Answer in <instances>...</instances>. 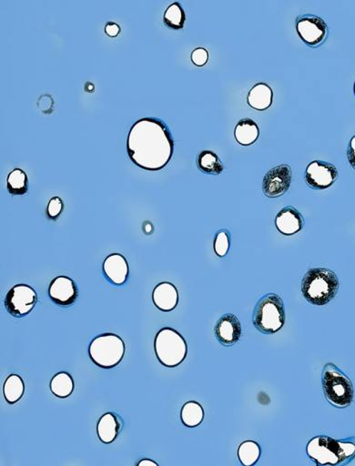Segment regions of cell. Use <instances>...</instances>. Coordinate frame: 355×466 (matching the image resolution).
I'll return each instance as SVG.
<instances>
[{"instance_id": "cell-1", "label": "cell", "mask_w": 355, "mask_h": 466, "mask_svg": "<svg viewBox=\"0 0 355 466\" xmlns=\"http://www.w3.org/2000/svg\"><path fill=\"white\" fill-rule=\"evenodd\" d=\"M127 151L132 162L147 171H160L170 162L174 142L168 126L156 118L138 120L129 129Z\"/></svg>"}, {"instance_id": "cell-2", "label": "cell", "mask_w": 355, "mask_h": 466, "mask_svg": "<svg viewBox=\"0 0 355 466\" xmlns=\"http://www.w3.org/2000/svg\"><path fill=\"white\" fill-rule=\"evenodd\" d=\"M307 454L320 466H345L355 457V437L336 440L317 436L309 442Z\"/></svg>"}, {"instance_id": "cell-3", "label": "cell", "mask_w": 355, "mask_h": 466, "mask_svg": "<svg viewBox=\"0 0 355 466\" xmlns=\"http://www.w3.org/2000/svg\"><path fill=\"white\" fill-rule=\"evenodd\" d=\"M339 286V279L333 270L313 268L302 279V293L309 304L322 306L334 300Z\"/></svg>"}, {"instance_id": "cell-4", "label": "cell", "mask_w": 355, "mask_h": 466, "mask_svg": "<svg viewBox=\"0 0 355 466\" xmlns=\"http://www.w3.org/2000/svg\"><path fill=\"white\" fill-rule=\"evenodd\" d=\"M256 330L264 335L279 332L285 324L284 304L280 295L268 293L256 304L253 315Z\"/></svg>"}, {"instance_id": "cell-5", "label": "cell", "mask_w": 355, "mask_h": 466, "mask_svg": "<svg viewBox=\"0 0 355 466\" xmlns=\"http://www.w3.org/2000/svg\"><path fill=\"white\" fill-rule=\"evenodd\" d=\"M322 384L326 399L334 407L343 409L353 402V382L336 365L325 364L322 370Z\"/></svg>"}, {"instance_id": "cell-6", "label": "cell", "mask_w": 355, "mask_h": 466, "mask_svg": "<svg viewBox=\"0 0 355 466\" xmlns=\"http://www.w3.org/2000/svg\"><path fill=\"white\" fill-rule=\"evenodd\" d=\"M154 349L158 362L166 367L178 366L187 356L185 340L172 328H163L157 333Z\"/></svg>"}, {"instance_id": "cell-7", "label": "cell", "mask_w": 355, "mask_h": 466, "mask_svg": "<svg viewBox=\"0 0 355 466\" xmlns=\"http://www.w3.org/2000/svg\"><path fill=\"white\" fill-rule=\"evenodd\" d=\"M89 356L98 366L111 369L117 366L125 355L122 339L112 333L98 336L89 345Z\"/></svg>"}, {"instance_id": "cell-8", "label": "cell", "mask_w": 355, "mask_h": 466, "mask_svg": "<svg viewBox=\"0 0 355 466\" xmlns=\"http://www.w3.org/2000/svg\"><path fill=\"white\" fill-rule=\"evenodd\" d=\"M296 30L300 39L311 48H318L327 39L328 26L325 20L313 14H304L296 19Z\"/></svg>"}, {"instance_id": "cell-9", "label": "cell", "mask_w": 355, "mask_h": 466, "mask_svg": "<svg viewBox=\"0 0 355 466\" xmlns=\"http://www.w3.org/2000/svg\"><path fill=\"white\" fill-rule=\"evenodd\" d=\"M37 295L33 287L17 284L11 288L5 299V308L13 317L27 316L37 304Z\"/></svg>"}, {"instance_id": "cell-10", "label": "cell", "mask_w": 355, "mask_h": 466, "mask_svg": "<svg viewBox=\"0 0 355 466\" xmlns=\"http://www.w3.org/2000/svg\"><path fill=\"white\" fill-rule=\"evenodd\" d=\"M293 172L290 165L281 164L271 169L262 181V192L271 198L282 197L290 189Z\"/></svg>"}, {"instance_id": "cell-11", "label": "cell", "mask_w": 355, "mask_h": 466, "mask_svg": "<svg viewBox=\"0 0 355 466\" xmlns=\"http://www.w3.org/2000/svg\"><path fill=\"white\" fill-rule=\"evenodd\" d=\"M338 177V169L334 164L321 160H314L309 164L304 176L307 185L317 191L334 185Z\"/></svg>"}, {"instance_id": "cell-12", "label": "cell", "mask_w": 355, "mask_h": 466, "mask_svg": "<svg viewBox=\"0 0 355 466\" xmlns=\"http://www.w3.org/2000/svg\"><path fill=\"white\" fill-rule=\"evenodd\" d=\"M242 324L238 317L233 313L222 315L216 324V339L222 346L232 347L239 342L242 335Z\"/></svg>"}, {"instance_id": "cell-13", "label": "cell", "mask_w": 355, "mask_h": 466, "mask_svg": "<svg viewBox=\"0 0 355 466\" xmlns=\"http://www.w3.org/2000/svg\"><path fill=\"white\" fill-rule=\"evenodd\" d=\"M48 295L53 303L60 306H69L77 300L79 290L72 279L60 276L51 281Z\"/></svg>"}, {"instance_id": "cell-14", "label": "cell", "mask_w": 355, "mask_h": 466, "mask_svg": "<svg viewBox=\"0 0 355 466\" xmlns=\"http://www.w3.org/2000/svg\"><path fill=\"white\" fill-rule=\"evenodd\" d=\"M275 225L282 234L291 236L302 231L304 220L298 209L294 207L287 206L277 214Z\"/></svg>"}, {"instance_id": "cell-15", "label": "cell", "mask_w": 355, "mask_h": 466, "mask_svg": "<svg viewBox=\"0 0 355 466\" xmlns=\"http://www.w3.org/2000/svg\"><path fill=\"white\" fill-rule=\"evenodd\" d=\"M103 270L106 277L117 286L125 283L129 275L128 263L122 255L118 253L107 257L103 263Z\"/></svg>"}, {"instance_id": "cell-16", "label": "cell", "mask_w": 355, "mask_h": 466, "mask_svg": "<svg viewBox=\"0 0 355 466\" xmlns=\"http://www.w3.org/2000/svg\"><path fill=\"white\" fill-rule=\"evenodd\" d=\"M152 301L155 306L163 312L174 310L179 303V293L172 283H161L155 287L152 292Z\"/></svg>"}, {"instance_id": "cell-17", "label": "cell", "mask_w": 355, "mask_h": 466, "mask_svg": "<svg viewBox=\"0 0 355 466\" xmlns=\"http://www.w3.org/2000/svg\"><path fill=\"white\" fill-rule=\"evenodd\" d=\"M122 420L116 413L104 414L98 422L97 427L98 436L100 441L104 444H111L114 442L122 429Z\"/></svg>"}, {"instance_id": "cell-18", "label": "cell", "mask_w": 355, "mask_h": 466, "mask_svg": "<svg viewBox=\"0 0 355 466\" xmlns=\"http://www.w3.org/2000/svg\"><path fill=\"white\" fill-rule=\"evenodd\" d=\"M273 92L265 83L256 84L248 94V104L257 111H265L273 103Z\"/></svg>"}, {"instance_id": "cell-19", "label": "cell", "mask_w": 355, "mask_h": 466, "mask_svg": "<svg viewBox=\"0 0 355 466\" xmlns=\"http://www.w3.org/2000/svg\"><path fill=\"white\" fill-rule=\"evenodd\" d=\"M235 136L241 145H252L260 136L259 127L252 119H242L236 126Z\"/></svg>"}, {"instance_id": "cell-20", "label": "cell", "mask_w": 355, "mask_h": 466, "mask_svg": "<svg viewBox=\"0 0 355 466\" xmlns=\"http://www.w3.org/2000/svg\"><path fill=\"white\" fill-rule=\"evenodd\" d=\"M197 165L199 169L206 174L220 175L224 171V165L220 158L210 151H203L199 154Z\"/></svg>"}, {"instance_id": "cell-21", "label": "cell", "mask_w": 355, "mask_h": 466, "mask_svg": "<svg viewBox=\"0 0 355 466\" xmlns=\"http://www.w3.org/2000/svg\"><path fill=\"white\" fill-rule=\"evenodd\" d=\"M3 392L8 404H13L19 402L25 392V384L21 377L17 375L8 376L3 386Z\"/></svg>"}, {"instance_id": "cell-22", "label": "cell", "mask_w": 355, "mask_h": 466, "mask_svg": "<svg viewBox=\"0 0 355 466\" xmlns=\"http://www.w3.org/2000/svg\"><path fill=\"white\" fill-rule=\"evenodd\" d=\"M51 390L59 398H67L74 390L73 379L68 373H57L51 380Z\"/></svg>"}, {"instance_id": "cell-23", "label": "cell", "mask_w": 355, "mask_h": 466, "mask_svg": "<svg viewBox=\"0 0 355 466\" xmlns=\"http://www.w3.org/2000/svg\"><path fill=\"white\" fill-rule=\"evenodd\" d=\"M181 421L187 427L193 428L201 424L204 418L203 407L196 402H189L181 409Z\"/></svg>"}, {"instance_id": "cell-24", "label": "cell", "mask_w": 355, "mask_h": 466, "mask_svg": "<svg viewBox=\"0 0 355 466\" xmlns=\"http://www.w3.org/2000/svg\"><path fill=\"white\" fill-rule=\"evenodd\" d=\"M163 20L164 23L172 30H181L184 27L186 15L181 3L174 2L170 4L164 12Z\"/></svg>"}, {"instance_id": "cell-25", "label": "cell", "mask_w": 355, "mask_h": 466, "mask_svg": "<svg viewBox=\"0 0 355 466\" xmlns=\"http://www.w3.org/2000/svg\"><path fill=\"white\" fill-rule=\"evenodd\" d=\"M8 191L11 195H24L28 191L27 174L20 169H15L8 174Z\"/></svg>"}, {"instance_id": "cell-26", "label": "cell", "mask_w": 355, "mask_h": 466, "mask_svg": "<svg viewBox=\"0 0 355 466\" xmlns=\"http://www.w3.org/2000/svg\"><path fill=\"white\" fill-rule=\"evenodd\" d=\"M261 449L258 444L253 441L242 442L238 449L239 461L244 466H253L258 461Z\"/></svg>"}, {"instance_id": "cell-27", "label": "cell", "mask_w": 355, "mask_h": 466, "mask_svg": "<svg viewBox=\"0 0 355 466\" xmlns=\"http://www.w3.org/2000/svg\"><path fill=\"white\" fill-rule=\"evenodd\" d=\"M230 246V233L227 230H221L216 233L215 239V252L219 257H224L229 252Z\"/></svg>"}, {"instance_id": "cell-28", "label": "cell", "mask_w": 355, "mask_h": 466, "mask_svg": "<svg viewBox=\"0 0 355 466\" xmlns=\"http://www.w3.org/2000/svg\"><path fill=\"white\" fill-rule=\"evenodd\" d=\"M63 203L60 197H53L48 204L47 214L51 220H56L62 214Z\"/></svg>"}, {"instance_id": "cell-29", "label": "cell", "mask_w": 355, "mask_h": 466, "mask_svg": "<svg viewBox=\"0 0 355 466\" xmlns=\"http://www.w3.org/2000/svg\"><path fill=\"white\" fill-rule=\"evenodd\" d=\"M208 59H209V54L208 51L203 48H195L192 53V60L196 66L201 67L206 64Z\"/></svg>"}, {"instance_id": "cell-30", "label": "cell", "mask_w": 355, "mask_h": 466, "mask_svg": "<svg viewBox=\"0 0 355 466\" xmlns=\"http://www.w3.org/2000/svg\"><path fill=\"white\" fill-rule=\"evenodd\" d=\"M54 102L50 95H43L37 102V106L43 113H51L53 109Z\"/></svg>"}, {"instance_id": "cell-31", "label": "cell", "mask_w": 355, "mask_h": 466, "mask_svg": "<svg viewBox=\"0 0 355 466\" xmlns=\"http://www.w3.org/2000/svg\"><path fill=\"white\" fill-rule=\"evenodd\" d=\"M348 162L355 171V136L352 138L347 149Z\"/></svg>"}, {"instance_id": "cell-32", "label": "cell", "mask_w": 355, "mask_h": 466, "mask_svg": "<svg viewBox=\"0 0 355 466\" xmlns=\"http://www.w3.org/2000/svg\"><path fill=\"white\" fill-rule=\"evenodd\" d=\"M105 32L106 34H108L109 37H117L120 32V27L117 23L108 22L105 27Z\"/></svg>"}, {"instance_id": "cell-33", "label": "cell", "mask_w": 355, "mask_h": 466, "mask_svg": "<svg viewBox=\"0 0 355 466\" xmlns=\"http://www.w3.org/2000/svg\"><path fill=\"white\" fill-rule=\"evenodd\" d=\"M138 466H158V465L152 460L143 459L138 463Z\"/></svg>"}, {"instance_id": "cell-34", "label": "cell", "mask_w": 355, "mask_h": 466, "mask_svg": "<svg viewBox=\"0 0 355 466\" xmlns=\"http://www.w3.org/2000/svg\"><path fill=\"white\" fill-rule=\"evenodd\" d=\"M354 94H355V83H354Z\"/></svg>"}]
</instances>
